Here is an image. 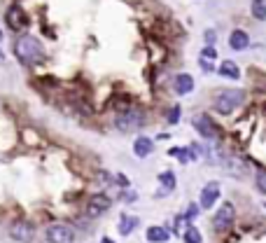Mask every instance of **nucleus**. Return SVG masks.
<instances>
[{
    "label": "nucleus",
    "mask_w": 266,
    "mask_h": 243,
    "mask_svg": "<svg viewBox=\"0 0 266 243\" xmlns=\"http://www.w3.org/2000/svg\"><path fill=\"white\" fill-rule=\"evenodd\" d=\"M0 40H3V33H0Z\"/></svg>",
    "instance_id": "29"
},
{
    "label": "nucleus",
    "mask_w": 266,
    "mask_h": 243,
    "mask_svg": "<svg viewBox=\"0 0 266 243\" xmlns=\"http://www.w3.org/2000/svg\"><path fill=\"white\" fill-rule=\"evenodd\" d=\"M115 180H117V185H122V187H128V178L122 176V173H119V176H117Z\"/></svg>",
    "instance_id": "27"
},
{
    "label": "nucleus",
    "mask_w": 266,
    "mask_h": 243,
    "mask_svg": "<svg viewBox=\"0 0 266 243\" xmlns=\"http://www.w3.org/2000/svg\"><path fill=\"white\" fill-rule=\"evenodd\" d=\"M243 103V91L241 89H233V91H220V96L215 99V110L220 115H231L238 105Z\"/></svg>",
    "instance_id": "3"
},
{
    "label": "nucleus",
    "mask_w": 266,
    "mask_h": 243,
    "mask_svg": "<svg viewBox=\"0 0 266 243\" xmlns=\"http://www.w3.org/2000/svg\"><path fill=\"white\" fill-rule=\"evenodd\" d=\"M192 127H194L205 140H217V138H220V129H217V124L212 121V117L205 115V112L194 115V119H192Z\"/></svg>",
    "instance_id": "4"
},
{
    "label": "nucleus",
    "mask_w": 266,
    "mask_h": 243,
    "mask_svg": "<svg viewBox=\"0 0 266 243\" xmlns=\"http://www.w3.org/2000/svg\"><path fill=\"white\" fill-rule=\"evenodd\" d=\"M220 75L224 80H241V68L233 61H224L220 66Z\"/></svg>",
    "instance_id": "18"
},
{
    "label": "nucleus",
    "mask_w": 266,
    "mask_h": 243,
    "mask_svg": "<svg viewBox=\"0 0 266 243\" xmlns=\"http://www.w3.org/2000/svg\"><path fill=\"white\" fill-rule=\"evenodd\" d=\"M112 206L110 197H105V194H94L91 199H89V206H87V215L89 217H98L103 215V213H108Z\"/></svg>",
    "instance_id": "9"
},
{
    "label": "nucleus",
    "mask_w": 266,
    "mask_h": 243,
    "mask_svg": "<svg viewBox=\"0 0 266 243\" xmlns=\"http://www.w3.org/2000/svg\"><path fill=\"white\" fill-rule=\"evenodd\" d=\"M143 124H145V112L138 110V108H126V110H119L115 115V127L122 133L138 131Z\"/></svg>",
    "instance_id": "2"
},
{
    "label": "nucleus",
    "mask_w": 266,
    "mask_h": 243,
    "mask_svg": "<svg viewBox=\"0 0 266 243\" xmlns=\"http://www.w3.org/2000/svg\"><path fill=\"white\" fill-rule=\"evenodd\" d=\"M233 217H236V206L231 201H224L215 210V215H212V227H215L217 232H227L229 227L233 225Z\"/></svg>",
    "instance_id": "5"
},
{
    "label": "nucleus",
    "mask_w": 266,
    "mask_h": 243,
    "mask_svg": "<svg viewBox=\"0 0 266 243\" xmlns=\"http://www.w3.org/2000/svg\"><path fill=\"white\" fill-rule=\"evenodd\" d=\"M215 59H217V50H215V47H208V44H205L203 50H201V56H199L201 68H203L205 72H212V68H215Z\"/></svg>",
    "instance_id": "16"
},
{
    "label": "nucleus",
    "mask_w": 266,
    "mask_h": 243,
    "mask_svg": "<svg viewBox=\"0 0 266 243\" xmlns=\"http://www.w3.org/2000/svg\"><path fill=\"white\" fill-rule=\"evenodd\" d=\"M264 208H266V201H264Z\"/></svg>",
    "instance_id": "30"
},
{
    "label": "nucleus",
    "mask_w": 266,
    "mask_h": 243,
    "mask_svg": "<svg viewBox=\"0 0 266 243\" xmlns=\"http://www.w3.org/2000/svg\"><path fill=\"white\" fill-rule=\"evenodd\" d=\"M250 44V35L245 33V31H241V28H236V31H231V35H229V47L236 52H243L248 50Z\"/></svg>",
    "instance_id": "15"
},
{
    "label": "nucleus",
    "mask_w": 266,
    "mask_h": 243,
    "mask_svg": "<svg viewBox=\"0 0 266 243\" xmlns=\"http://www.w3.org/2000/svg\"><path fill=\"white\" fill-rule=\"evenodd\" d=\"M173 87H175L177 96H187L189 91H194V78L187 75V72H180L175 78V82H173Z\"/></svg>",
    "instance_id": "13"
},
{
    "label": "nucleus",
    "mask_w": 266,
    "mask_h": 243,
    "mask_svg": "<svg viewBox=\"0 0 266 243\" xmlns=\"http://www.w3.org/2000/svg\"><path fill=\"white\" fill-rule=\"evenodd\" d=\"M252 17L257 21H264L266 19V0H252Z\"/></svg>",
    "instance_id": "21"
},
{
    "label": "nucleus",
    "mask_w": 266,
    "mask_h": 243,
    "mask_svg": "<svg viewBox=\"0 0 266 243\" xmlns=\"http://www.w3.org/2000/svg\"><path fill=\"white\" fill-rule=\"evenodd\" d=\"M217 159H220V164L227 168L229 173H233V176L243 178L245 171H248V166H245V161H241L236 155H231V152H227V150H217Z\"/></svg>",
    "instance_id": "7"
},
{
    "label": "nucleus",
    "mask_w": 266,
    "mask_h": 243,
    "mask_svg": "<svg viewBox=\"0 0 266 243\" xmlns=\"http://www.w3.org/2000/svg\"><path fill=\"white\" fill-rule=\"evenodd\" d=\"M14 54H17V59L21 63H40L44 59V47L33 35H21L14 42Z\"/></svg>",
    "instance_id": "1"
},
{
    "label": "nucleus",
    "mask_w": 266,
    "mask_h": 243,
    "mask_svg": "<svg viewBox=\"0 0 266 243\" xmlns=\"http://www.w3.org/2000/svg\"><path fill=\"white\" fill-rule=\"evenodd\" d=\"M145 236H147V241L150 243H166L168 241V229H164V227H150V229H147V234H145Z\"/></svg>",
    "instance_id": "19"
},
{
    "label": "nucleus",
    "mask_w": 266,
    "mask_h": 243,
    "mask_svg": "<svg viewBox=\"0 0 266 243\" xmlns=\"http://www.w3.org/2000/svg\"><path fill=\"white\" fill-rule=\"evenodd\" d=\"M152 152H154V143H152V138H147V136H138V138L133 140V155L138 157V159L150 157Z\"/></svg>",
    "instance_id": "12"
},
{
    "label": "nucleus",
    "mask_w": 266,
    "mask_h": 243,
    "mask_svg": "<svg viewBox=\"0 0 266 243\" xmlns=\"http://www.w3.org/2000/svg\"><path fill=\"white\" fill-rule=\"evenodd\" d=\"M199 213H201V206L199 204H189L184 217H187V222H192V220H196V215H199Z\"/></svg>",
    "instance_id": "23"
},
{
    "label": "nucleus",
    "mask_w": 266,
    "mask_h": 243,
    "mask_svg": "<svg viewBox=\"0 0 266 243\" xmlns=\"http://www.w3.org/2000/svg\"><path fill=\"white\" fill-rule=\"evenodd\" d=\"M217 199H220V182L217 180H212V182H208L203 189H201V208L203 210H210L212 206L217 204Z\"/></svg>",
    "instance_id": "11"
},
{
    "label": "nucleus",
    "mask_w": 266,
    "mask_h": 243,
    "mask_svg": "<svg viewBox=\"0 0 266 243\" xmlns=\"http://www.w3.org/2000/svg\"><path fill=\"white\" fill-rule=\"evenodd\" d=\"M138 225H140L138 217H136V215H126V213H124V215H119V227H117V229H119L122 236H128V234H133V229H136Z\"/></svg>",
    "instance_id": "17"
},
{
    "label": "nucleus",
    "mask_w": 266,
    "mask_h": 243,
    "mask_svg": "<svg viewBox=\"0 0 266 243\" xmlns=\"http://www.w3.org/2000/svg\"><path fill=\"white\" fill-rule=\"evenodd\" d=\"M5 21H7V26L17 33V31H23V28L28 26V17H26V12L21 10L19 5H12L10 10H7V14H5Z\"/></svg>",
    "instance_id": "10"
},
{
    "label": "nucleus",
    "mask_w": 266,
    "mask_h": 243,
    "mask_svg": "<svg viewBox=\"0 0 266 243\" xmlns=\"http://www.w3.org/2000/svg\"><path fill=\"white\" fill-rule=\"evenodd\" d=\"M44 238H47V243H72V241H75V229H72L70 225L56 222V225L47 227Z\"/></svg>",
    "instance_id": "6"
},
{
    "label": "nucleus",
    "mask_w": 266,
    "mask_h": 243,
    "mask_svg": "<svg viewBox=\"0 0 266 243\" xmlns=\"http://www.w3.org/2000/svg\"><path fill=\"white\" fill-rule=\"evenodd\" d=\"M180 105H175V108H171V112H168V121H171V124H177V121H180Z\"/></svg>",
    "instance_id": "25"
},
{
    "label": "nucleus",
    "mask_w": 266,
    "mask_h": 243,
    "mask_svg": "<svg viewBox=\"0 0 266 243\" xmlns=\"http://www.w3.org/2000/svg\"><path fill=\"white\" fill-rule=\"evenodd\" d=\"M159 182H161V192L154 194V197H168V194L177 187V178H175V173H173V171L159 173Z\"/></svg>",
    "instance_id": "14"
},
{
    "label": "nucleus",
    "mask_w": 266,
    "mask_h": 243,
    "mask_svg": "<svg viewBox=\"0 0 266 243\" xmlns=\"http://www.w3.org/2000/svg\"><path fill=\"white\" fill-rule=\"evenodd\" d=\"M168 155L175 157V159H180L182 164H187L189 161V155H187V148H171L168 150Z\"/></svg>",
    "instance_id": "22"
},
{
    "label": "nucleus",
    "mask_w": 266,
    "mask_h": 243,
    "mask_svg": "<svg viewBox=\"0 0 266 243\" xmlns=\"http://www.w3.org/2000/svg\"><path fill=\"white\" fill-rule=\"evenodd\" d=\"M255 182H257V189L266 194V168H264V171H257V178H255Z\"/></svg>",
    "instance_id": "24"
},
{
    "label": "nucleus",
    "mask_w": 266,
    "mask_h": 243,
    "mask_svg": "<svg viewBox=\"0 0 266 243\" xmlns=\"http://www.w3.org/2000/svg\"><path fill=\"white\" fill-rule=\"evenodd\" d=\"M182 238H184V243H203V236H201L199 227H194V225L187 227V232H184Z\"/></svg>",
    "instance_id": "20"
},
{
    "label": "nucleus",
    "mask_w": 266,
    "mask_h": 243,
    "mask_svg": "<svg viewBox=\"0 0 266 243\" xmlns=\"http://www.w3.org/2000/svg\"><path fill=\"white\" fill-rule=\"evenodd\" d=\"M205 44H208V47H215V40H217V33L215 31H205Z\"/></svg>",
    "instance_id": "26"
},
{
    "label": "nucleus",
    "mask_w": 266,
    "mask_h": 243,
    "mask_svg": "<svg viewBox=\"0 0 266 243\" xmlns=\"http://www.w3.org/2000/svg\"><path fill=\"white\" fill-rule=\"evenodd\" d=\"M10 238L14 241H21V243H31L35 238V227L26 220H17L10 225Z\"/></svg>",
    "instance_id": "8"
},
{
    "label": "nucleus",
    "mask_w": 266,
    "mask_h": 243,
    "mask_svg": "<svg viewBox=\"0 0 266 243\" xmlns=\"http://www.w3.org/2000/svg\"><path fill=\"white\" fill-rule=\"evenodd\" d=\"M100 243H115V241H112V238H108V236H103V238H100Z\"/></svg>",
    "instance_id": "28"
}]
</instances>
